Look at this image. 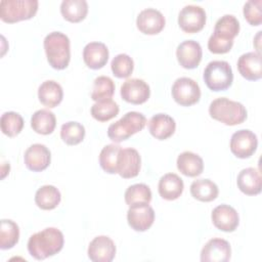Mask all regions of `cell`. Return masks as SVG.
I'll use <instances>...</instances> for the list:
<instances>
[{"mask_svg": "<svg viewBox=\"0 0 262 262\" xmlns=\"http://www.w3.org/2000/svg\"><path fill=\"white\" fill-rule=\"evenodd\" d=\"M127 220L132 229L145 231L155 221V211L148 204L132 206L127 212Z\"/></svg>", "mask_w": 262, "mask_h": 262, "instance_id": "5bb4252c", "label": "cell"}, {"mask_svg": "<svg viewBox=\"0 0 262 262\" xmlns=\"http://www.w3.org/2000/svg\"><path fill=\"white\" fill-rule=\"evenodd\" d=\"M125 202L129 207L136 205L149 204L151 201L150 188L144 183L130 185L125 191Z\"/></svg>", "mask_w": 262, "mask_h": 262, "instance_id": "4dcf8cb0", "label": "cell"}, {"mask_svg": "<svg viewBox=\"0 0 262 262\" xmlns=\"http://www.w3.org/2000/svg\"><path fill=\"white\" fill-rule=\"evenodd\" d=\"M239 32V23L232 14H224L215 24L214 32L208 40V48L212 53L222 54L228 52L233 39Z\"/></svg>", "mask_w": 262, "mask_h": 262, "instance_id": "7a4b0ae2", "label": "cell"}, {"mask_svg": "<svg viewBox=\"0 0 262 262\" xmlns=\"http://www.w3.org/2000/svg\"><path fill=\"white\" fill-rule=\"evenodd\" d=\"M150 95L148 84L142 79L132 78L126 80L121 86L122 98L133 104H141L145 102Z\"/></svg>", "mask_w": 262, "mask_h": 262, "instance_id": "8fae6325", "label": "cell"}, {"mask_svg": "<svg viewBox=\"0 0 262 262\" xmlns=\"http://www.w3.org/2000/svg\"><path fill=\"white\" fill-rule=\"evenodd\" d=\"M44 49L49 64L56 70H63L71 59L69 37L61 32H51L44 38Z\"/></svg>", "mask_w": 262, "mask_h": 262, "instance_id": "3957f363", "label": "cell"}, {"mask_svg": "<svg viewBox=\"0 0 262 262\" xmlns=\"http://www.w3.org/2000/svg\"><path fill=\"white\" fill-rule=\"evenodd\" d=\"M176 129V123L172 117L167 114H157L148 121V130L157 139L164 140L173 135Z\"/></svg>", "mask_w": 262, "mask_h": 262, "instance_id": "603a6c76", "label": "cell"}, {"mask_svg": "<svg viewBox=\"0 0 262 262\" xmlns=\"http://www.w3.org/2000/svg\"><path fill=\"white\" fill-rule=\"evenodd\" d=\"M18 238V225L10 219H2L0 228V248L2 250H8L13 248L17 244Z\"/></svg>", "mask_w": 262, "mask_h": 262, "instance_id": "1f68e13d", "label": "cell"}, {"mask_svg": "<svg viewBox=\"0 0 262 262\" xmlns=\"http://www.w3.org/2000/svg\"><path fill=\"white\" fill-rule=\"evenodd\" d=\"M37 0H2L0 17L5 23H16L33 17L38 10Z\"/></svg>", "mask_w": 262, "mask_h": 262, "instance_id": "52a82bcc", "label": "cell"}, {"mask_svg": "<svg viewBox=\"0 0 262 262\" xmlns=\"http://www.w3.org/2000/svg\"><path fill=\"white\" fill-rule=\"evenodd\" d=\"M111 68L113 74L117 78H127L133 72L134 61L128 54L120 53L113 58Z\"/></svg>", "mask_w": 262, "mask_h": 262, "instance_id": "74e56055", "label": "cell"}, {"mask_svg": "<svg viewBox=\"0 0 262 262\" xmlns=\"http://www.w3.org/2000/svg\"><path fill=\"white\" fill-rule=\"evenodd\" d=\"M261 0H249L244 5V15L247 21L252 26H259L262 24V9Z\"/></svg>", "mask_w": 262, "mask_h": 262, "instance_id": "f35d334b", "label": "cell"}, {"mask_svg": "<svg viewBox=\"0 0 262 262\" xmlns=\"http://www.w3.org/2000/svg\"><path fill=\"white\" fill-rule=\"evenodd\" d=\"M63 234L55 227H47L30 236L28 251L37 260H44L61 251Z\"/></svg>", "mask_w": 262, "mask_h": 262, "instance_id": "6da1fadb", "label": "cell"}, {"mask_svg": "<svg viewBox=\"0 0 262 262\" xmlns=\"http://www.w3.org/2000/svg\"><path fill=\"white\" fill-rule=\"evenodd\" d=\"M120 107L117 102H115L112 98L103 99L100 101H96L90 110L91 116L99 121L106 122L113 118H115L119 114Z\"/></svg>", "mask_w": 262, "mask_h": 262, "instance_id": "d6a6232c", "label": "cell"}, {"mask_svg": "<svg viewBox=\"0 0 262 262\" xmlns=\"http://www.w3.org/2000/svg\"><path fill=\"white\" fill-rule=\"evenodd\" d=\"M176 164L178 170L188 177L199 176L204 170L203 159L192 151L181 152L177 158Z\"/></svg>", "mask_w": 262, "mask_h": 262, "instance_id": "484cf974", "label": "cell"}, {"mask_svg": "<svg viewBox=\"0 0 262 262\" xmlns=\"http://www.w3.org/2000/svg\"><path fill=\"white\" fill-rule=\"evenodd\" d=\"M83 59L88 68L101 69L107 62L108 49L102 42H90L83 49Z\"/></svg>", "mask_w": 262, "mask_h": 262, "instance_id": "44dd1931", "label": "cell"}, {"mask_svg": "<svg viewBox=\"0 0 262 262\" xmlns=\"http://www.w3.org/2000/svg\"><path fill=\"white\" fill-rule=\"evenodd\" d=\"M165 17L163 13L155 8H146L139 12L136 18L138 30L146 35H156L165 27Z\"/></svg>", "mask_w": 262, "mask_h": 262, "instance_id": "9a60e30c", "label": "cell"}, {"mask_svg": "<svg viewBox=\"0 0 262 262\" xmlns=\"http://www.w3.org/2000/svg\"><path fill=\"white\" fill-rule=\"evenodd\" d=\"M204 81L212 91L226 90L233 81L230 64L225 60L210 61L204 71Z\"/></svg>", "mask_w": 262, "mask_h": 262, "instance_id": "8992f818", "label": "cell"}, {"mask_svg": "<svg viewBox=\"0 0 262 262\" xmlns=\"http://www.w3.org/2000/svg\"><path fill=\"white\" fill-rule=\"evenodd\" d=\"M31 126L33 130L39 134H51L56 126L55 115L45 108L36 111L31 118Z\"/></svg>", "mask_w": 262, "mask_h": 262, "instance_id": "4316f807", "label": "cell"}, {"mask_svg": "<svg viewBox=\"0 0 262 262\" xmlns=\"http://www.w3.org/2000/svg\"><path fill=\"white\" fill-rule=\"evenodd\" d=\"M184 188L183 180L175 173H167L161 177L158 185L160 195L168 201L178 199Z\"/></svg>", "mask_w": 262, "mask_h": 262, "instance_id": "cb8c5ba5", "label": "cell"}, {"mask_svg": "<svg viewBox=\"0 0 262 262\" xmlns=\"http://www.w3.org/2000/svg\"><path fill=\"white\" fill-rule=\"evenodd\" d=\"M63 97V91L57 82L47 80L38 88V98L42 104L48 107H55L59 104Z\"/></svg>", "mask_w": 262, "mask_h": 262, "instance_id": "d4e9b609", "label": "cell"}, {"mask_svg": "<svg viewBox=\"0 0 262 262\" xmlns=\"http://www.w3.org/2000/svg\"><path fill=\"white\" fill-rule=\"evenodd\" d=\"M236 183L239 190L245 194H259L262 188V177L260 171L252 167L243 169L237 175Z\"/></svg>", "mask_w": 262, "mask_h": 262, "instance_id": "7402d4cb", "label": "cell"}, {"mask_svg": "<svg viewBox=\"0 0 262 262\" xmlns=\"http://www.w3.org/2000/svg\"><path fill=\"white\" fill-rule=\"evenodd\" d=\"M206 11L199 5H185L179 12L178 24L185 33H196L201 31L206 24Z\"/></svg>", "mask_w": 262, "mask_h": 262, "instance_id": "30bf717a", "label": "cell"}, {"mask_svg": "<svg viewBox=\"0 0 262 262\" xmlns=\"http://www.w3.org/2000/svg\"><path fill=\"white\" fill-rule=\"evenodd\" d=\"M146 124L144 115L138 112H128L120 120L107 128V136L114 142H121L131 135L141 131Z\"/></svg>", "mask_w": 262, "mask_h": 262, "instance_id": "5b68a950", "label": "cell"}, {"mask_svg": "<svg viewBox=\"0 0 262 262\" xmlns=\"http://www.w3.org/2000/svg\"><path fill=\"white\" fill-rule=\"evenodd\" d=\"M50 160V150L46 145L41 143L32 144L25 151L24 156V161L27 168L34 172H41L45 170L49 166Z\"/></svg>", "mask_w": 262, "mask_h": 262, "instance_id": "d6986e66", "label": "cell"}, {"mask_svg": "<svg viewBox=\"0 0 262 262\" xmlns=\"http://www.w3.org/2000/svg\"><path fill=\"white\" fill-rule=\"evenodd\" d=\"M62 16L72 23L84 19L88 12V4L85 0H63L60 4Z\"/></svg>", "mask_w": 262, "mask_h": 262, "instance_id": "f1b7e54d", "label": "cell"}, {"mask_svg": "<svg viewBox=\"0 0 262 262\" xmlns=\"http://www.w3.org/2000/svg\"><path fill=\"white\" fill-rule=\"evenodd\" d=\"M258 138L257 135L249 129H242L234 132L230 139L231 152L239 158H250L257 149Z\"/></svg>", "mask_w": 262, "mask_h": 262, "instance_id": "9c48e42d", "label": "cell"}, {"mask_svg": "<svg viewBox=\"0 0 262 262\" xmlns=\"http://www.w3.org/2000/svg\"><path fill=\"white\" fill-rule=\"evenodd\" d=\"M237 70L247 80L256 81L262 77L261 54L258 52H247L242 54L237 60Z\"/></svg>", "mask_w": 262, "mask_h": 262, "instance_id": "ffe728a7", "label": "cell"}, {"mask_svg": "<svg viewBox=\"0 0 262 262\" xmlns=\"http://www.w3.org/2000/svg\"><path fill=\"white\" fill-rule=\"evenodd\" d=\"M121 146L115 143L105 145L99 154V164L103 171L110 174L117 173L118 156L121 150Z\"/></svg>", "mask_w": 262, "mask_h": 262, "instance_id": "836d02e7", "label": "cell"}, {"mask_svg": "<svg viewBox=\"0 0 262 262\" xmlns=\"http://www.w3.org/2000/svg\"><path fill=\"white\" fill-rule=\"evenodd\" d=\"M218 192V186L210 179H196L190 184L191 195L201 202L214 201Z\"/></svg>", "mask_w": 262, "mask_h": 262, "instance_id": "f546056e", "label": "cell"}, {"mask_svg": "<svg viewBox=\"0 0 262 262\" xmlns=\"http://www.w3.org/2000/svg\"><path fill=\"white\" fill-rule=\"evenodd\" d=\"M211 218L215 227L225 232L234 231L239 223V217L236 210L225 204L214 208Z\"/></svg>", "mask_w": 262, "mask_h": 262, "instance_id": "e0dca14e", "label": "cell"}, {"mask_svg": "<svg viewBox=\"0 0 262 262\" xmlns=\"http://www.w3.org/2000/svg\"><path fill=\"white\" fill-rule=\"evenodd\" d=\"M202 47L194 40H185L181 42L176 49L177 60L184 69H194L202 60Z\"/></svg>", "mask_w": 262, "mask_h": 262, "instance_id": "ac0fdd59", "label": "cell"}, {"mask_svg": "<svg viewBox=\"0 0 262 262\" xmlns=\"http://www.w3.org/2000/svg\"><path fill=\"white\" fill-rule=\"evenodd\" d=\"M116 255V246L106 235L94 237L88 247V257L94 262H111Z\"/></svg>", "mask_w": 262, "mask_h": 262, "instance_id": "2e32d148", "label": "cell"}, {"mask_svg": "<svg viewBox=\"0 0 262 262\" xmlns=\"http://www.w3.org/2000/svg\"><path fill=\"white\" fill-rule=\"evenodd\" d=\"M0 125L2 132L9 136L14 137L20 133L24 128L23 117L15 112H5L0 119Z\"/></svg>", "mask_w": 262, "mask_h": 262, "instance_id": "e575fe53", "label": "cell"}, {"mask_svg": "<svg viewBox=\"0 0 262 262\" xmlns=\"http://www.w3.org/2000/svg\"><path fill=\"white\" fill-rule=\"evenodd\" d=\"M60 200V191L53 185H43L35 194V203L42 210H52L56 208Z\"/></svg>", "mask_w": 262, "mask_h": 262, "instance_id": "83f0119b", "label": "cell"}, {"mask_svg": "<svg viewBox=\"0 0 262 262\" xmlns=\"http://www.w3.org/2000/svg\"><path fill=\"white\" fill-rule=\"evenodd\" d=\"M231 256V248L223 238H212L207 242L201 252L202 262H227Z\"/></svg>", "mask_w": 262, "mask_h": 262, "instance_id": "4fadbf2b", "label": "cell"}, {"mask_svg": "<svg viewBox=\"0 0 262 262\" xmlns=\"http://www.w3.org/2000/svg\"><path fill=\"white\" fill-rule=\"evenodd\" d=\"M85 136V127L79 122L70 121L61 125L60 137L69 145L80 143Z\"/></svg>", "mask_w": 262, "mask_h": 262, "instance_id": "d590c367", "label": "cell"}, {"mask_svg": "<svg viewBox=\"0 0 262 262\" xmlns=\"http://www.w3.org/2000/svg\"><path fill=\"white\" fill-rule=\"evenodd\" d=\"M211 118L228 126L242 124L247 119L246 107L237 101L226 97H218L209 105Z\"/></svg>", "mask_w": 262, "mask_h": 262, "instance_id": "277c9868", "label": "cell"}, {"mask_svg": "<svg viewBox=\"0 0 262 262\" xmlns=\"http://www.w3.org/2000/svg\"><path fill=\"white\" fill-rule=\"evenodd\" d=\"M141 159L139 152L132 147L121 148L118 162H117V173L123 178L136 177L140 171Z\"/></svg>", "mask_w": 262, "mask_h": 262, "instance_id": "7c38bea8", "label": "cell"}, {"mask_svg": "<svg viewBox=\"0 0 262 262\" xmlns=\"http://www.w3.org/2000/svg\"><path fill=\"white\" fill-rule=\"evenodd\" d=\"M171 92L174 100L183 106L192 105L201 98V89L199 84L191 78L187 77L176 79Z\"/></svg>", "mask_w": 262, "mask_h": 262, "instance_id": "ba28073f", "label": "cell"}, {"mask_svg": "<svg viewBox=\"0 0 262 262\" xmlns=\"http://www.w3.org/2000/svg\"><path fill=\"white\" fill-rule=\"evenodd\" d=\"M115 93V83L107 76H99L94 80L91 98L94 101L112 98Z\"/></svg>", "mask_w": 262, "mask_h": 262, "instance_id": "8d00e7d4", "label": "cell"}]
</instances>
